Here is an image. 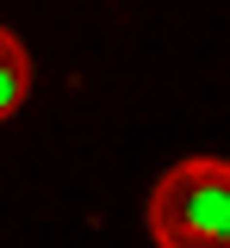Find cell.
<instances>
[{"label": "cell", "mask_w": 230, "mask_h": 248, "mask_svg": "<svg viewBox=\"0 0 230 248\" xmlns=\"http://www.w3.org/2000/svg\"><path fill=\"white\" fill-rule=\"evenodd\" d=\"M32 99V50L0 25V124Z\"/></svg>", "instance_id": "cell-2"}, {"label": "cell", "mask_w": 230, "mask_h": 248, "mask_svg": "<svg viewBox=\"0 0 230 248\" xmlns=\"http://www.w3.org/2000/svg\"><path fill=\"white\" fill-rule=\"evenodd\" d=\"M156 248H230V161L187 155L149 192Z\"/></svg>", "instance_id": "cell-1"}]
</instances>
